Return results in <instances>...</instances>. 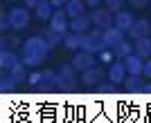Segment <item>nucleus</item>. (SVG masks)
Returning a JSON list of instances; mask_svg holds the SVG:
<instances>
[{
  "mask_svg": "<svg viewBox=\"0 0 151 123\" xmlns=\"http://www.w3.org/2000/svg\"><path fill=\"white\" fill-rule=\"evenodd\" d=\"M52 5L54 7H65V2H68V0H50Z\"/></svg>",
  "mask_w": 151,
  "mask_h": 123,
  "instance_id": "34",
  "label": "nucleus"
},
{
  "mask_svg": "<svg viewBox=\"0 0 151 123\" xmlns=\"http://www.w3.org/2000/svg\"><path fill=\"white\" fill-rule=\"evenodd\" d=\"M90 18H93V25H97L99 29H108V27H113V16L108 9H95L90 13Z\"/></svg>",
  "mask_w": 151,
  "mask_h": 123,
  "instance_id": "6",
  "label": "nucleus"
},
{
  "mask_svg": "<svg viewBox=\"0 0 151 123\" xmlns=\"http://www.w3.org/2000/svg\"><path fill=\"white\" fill-rule=\"evenodd\" d=\"M95 90H97V92H115V90H117V85H115V83H111V81H108V83H97V85H95Z\"/></svg>",
  "mask_w": 151,
  "mask_h": 123,
  "instance_id": "27",
  "label": "nucleus"
},
{
  "mask_svg": "<svg viewBox=\"0 0 151 123\" xmlns=\"http://www.w3.org/2000/svg\"><path fill=\"white\" fill-rule=\"evenodd\" d=\"M34 11H36L38 20H50L52 16H54V5H52L50 0H41V5H38Z\"/></svg>",
  "mask_w": 151,
  "mask_h": 123,
  "instance_id": "17",
  "label": "nucleus"
},
{
  "mask_svg": "<svg viewBox=\"0 0 151 123\" xmlns=\"http://www.w3.org/2000/svg\"><path fill=\"white\" fill-rule=\"evenodd\" d=\"M16 63H20V58L14 54L12 49H2L0 52V65H2V69H12Z\"/></svg>",
  "mask_w": 151,
  "mask_h": 123,
  "instance_id": "18",
  "label": "nucleus"
},
{
  "mask_svg": "<svg viewBox=\"0 0 151 123\" xmlns=\"http://www.w3.org/2000/svg\"><path fill=\"white\" fill-rule=\"evenodd\" d=\"M43 38L52 45V47H54V45H59V43H63V40H65V34H61V31L47 27V29H45V34H43Z\"/></svg>",
  "mask_w": 151,
  "mask_h": 123,
  "instance_id": "21",
  "label": "nucleus"
},
{
  "mask_svg": "<svg viewBox=\"0 0 151 123\" xmlns=\"http://www.w3.org/2000/svg\"><path fill=\"white\" fill-rule=\"evenodd\" d=\"M57 87H59V74H57V72H50V69H45L36 90L45 92V90H57Z\"/></svg>",
  "mask_w": 151,
  "mask_h": 123,
  "instance_id": "8",
  "label": "nucleus"
},
{
  "mask_svg": "<svg viewBox=\"0 0 151 123\" xmlns=\"http://www.w3.org/2000/svg\"><path fill=\"white\" fill-rule=\"evenodd\" d=\"M142 74L151 78V58H149V61H145V69H142Z\"/></svg>",
  "mask_w": 151,
  "mask_h": 123,
  "instance_id": "31",
  "label": "nucleus"
},
{
  "mask_svg": "<svg viewBox=\"0 0 151 123\" xmlns=\"http://www.w3.org/2000/svg\"><path fill=\"white\" fill-rule=\"evenodd\" d=\"M124 0H106V7L111 9V11H120V7Z\"/></svg>",
  "mask_w": 151,
  "mask_h": 123,
  "instance_id": "29",
  "label": "nucleus"
},
{
  "mask_svg": "<svg viewBox=\"0 0 151 123\" xmlns=\"http://www.w3.org/2000/svg\"><path fill=\"white\" fill-rule=\"evenodd\" d=\"M29 23V9L27 7H14L9 11V25L12 29H25Z\"/></svg>",
  "mask_w": 151,
  "mask_h": 123,
  "instance_id": "3",
  "label": "nucleus"
},
{
  "mask_svg": "<svg viewBox=\"0 0 151 123\" xmlns=\"http://www.w3.org/2000/svg\"><path fill=\"white\" fill-rule=\"evenodd\" d=\"M104 40H106V47H113V45H117L120 40H124V31L117 29V27H108V29H104Z\"/></svg>",
  "mask_w": 151,
  "mask_h": 123,
  "instance_id": "14",
  "label": "nucleus"
},
{
  "mask_svg": "<svg viewBox=\"0 0 151 123\" xmlns=\"http://www.w3.org/2000/svg\"><path fill=\"white\" fill-rule=\"evenodd\" d=\"M2 29H7V27H12V25H9V13H5V16H2Z\"/></svg>",
  "mask_w": 151,
  "mask_h": 123,
  "instance_id": "33",
  "label": "nucleus"
},
{
  "mask_svg": "<svg viewBox=\"0 0 151 123\" xmlns=\"http://www.w3.org/2000/svg\"><path fill=\"white\" fill-rule=\"evenodd\" d=\"M142 78H140V74H131L129 78L124 81V87L129 90V92H142Z\"/></svg>",
  "mask_w": 151,
  "mask_h": 123,
  "instance_id": "22",
  "label": "nucleus"
},
{
  "mask_svg": "<svg viewBox=\"0 0 151 123\" xmlns=\"http://www.w3.org/2000/svg\"><path fill=\"white\" fill-rule=\"evenodd\" d=\"M133 7H145V5H149V0H129Z\"/></svg>",
  "mask_w": 151,
  "mask_h": 123,
  "instance_id": "32",
  "label": "nucleus"
},
{
  "mask_svg": "<svg viewBox=\"0 0 151 123\" xmlns=\"http://www.w3.org/2000/svg\"><path fill=\"white\" fill-rule=\"evenodd\" d=\"M142 92H151V83H145V85H142Z\"/></svg>",
  "mask_w": 151,
  "mask_h": 123,
  "instance_id": "36",
  "label": "nucleus"
},
{
  "mask_svg": "<svg viewBox=\"0 0 151 123\" xmlns=\"http://www.w3.org/2000/svg\"><path fill=\"white\" fill-rule=\"evenodd\" d=\"M9 74H12L14 78L18 81V83H23V81H27V65L23 61L20 63H16V65H14L12 69H9Z\"/></svg>",
  "mask_w": 151,
  "mask_h": 123,
  "instance_id": "23",
  "label": "nucleus"
},
{
  "mask_svg": "<svg viewBox=\"0 0 151 123\" xmlns=\"http://www.w3.org/2000/svg\"><path fill=\"white\" fill-rule=\"evenodd\" d=\"M63 9L68 13V18H77V16L86 13V0H68Z\"/></svg>",
  "mask_w": 151,
  "mask_h": 123,
  "instance_id": "12",
  "label": "nucleus"
},
{
  "mask_svg": "<svg viewBox=\"0 0 151 123\" xmlns=\"http://www.w3.org/2000/svg\"><path fill=\"white\" fill-rule=\"evenodd\" d=\"M72 67L77 69V72H86V69H90V67H95V58H93V54L90 52H79V54H75L72 56Z\"/></svg>",
  "mask_w": 151,
  "mask_h": 123,
  "instance_id": "4",
  "label": "nucleus"
},
{
  "mask_svg": "<svg viewBox=\"0 0 151 123\" xmlns=\"http://www.w3.org/2000/svg\"><path fill=\"white\" fill-rule=\"evenodd\" d=\"M113 54H115V58H126V56L133 54V45L126 43V40H120L117 45H113Z\"/></svg>",
  "mask_w": 151,
  "mask_h": 123,
  "instance_id": "20",
  "label": "nucleus"
},
{
  "mask_svg": "<svg viewBox=\"0 0 151 123\" xmlns=\"http://www.w3.org/2000/svg\"><path fill=\"white\" fill-rule=\"evenodd\" d=\"M99 2H101V0H86V5H88V7H97Z\"/></svg>",
  "mask_w": 151,
  "mask_h": 123,
  "instance_id": "35",
  "label": "nucleus"
},
{
  "mask_svg": "<svg viewBox=\"0 0 151 123\" xmlns=\"http://www.w3.org/2000/svg\"><path fill=\"white\" fill-rule=\"evenodd\" d=\"M50 27L52 29H57V31H61V34H65L68 31V13H65V9H57L54 11V16L50 18Z\"/></svg>",
  "mask_w": 151,
  "mask_h": 123,
  "instance_id": "7",
  "label": "nucleus"
},
{
  "mask_svg": "<svg viewBox=\"0 0 151 123\" xmlns=\"http://www.w3.org/2000/svg\"><path fill=\"white\" fill-rule=\"evenodd\" d=\"M135 54L142 56V58H147V56H151V38L145 36V38H135Z\"/></svg>",
  "mask_w": 151,
  "mask_h": 123,
  "instance_id": "19",
  "label": "nucleus"
},
{
  "mask_svg": "<svg viewBox=\"0 0 151 123\" xmlns=\"http://www.w3.org/2000/svg\"><path fill=\"white\" fill-rule=\"evenodd\" d=\"M101 76H104V72L99 67H90L86 72H81V83L83 85H97L101 81Z\"/></svg>",
  "mask_w": 151,
  "mask_h": 123,
  "instance_id": "15",
  "label": "nucleus"
},
{
  "mask_svg": "<svg viewBox=\"0 0 151 123\" xmlns=\"http://www.w3.org/2000/svg\"><path fill=\"white\" fill-rule=\"evenodd\" d=\"M124 65H126V72L129 74H142V69H145V58L138 54H131L124 58Z\"/></svg>",
  "mask_w": 151,
  "mask_h": 123,
  "instance_id": "9",
  "label": "nucleus"
},
{
  "mask_svg": "<svg viewBox=\"0 0 151 123\" xmlns=\"http://www.w3.org/2000/svg\"><path fill=\"white\" fill-rule=\"evenodd\" d=\"M133 23H135V18L131 16V11H117V16L113 18V25L122 31H129Z\"/></svg>",
  "mask_w": 151,
  "mask_h": 123,
  "instance_id": "13",
  "label": "nucleus"
},
{
  "mask_svg": "<svg viewBox=\"0 0 151 123\" xmlns=\"http://www.w3.org/2000/svg\"><path fill=\"white\" fill-rule=\"evenodd\" d=\"M50 49H52V45L43 38V34L32 36L23 43V56H20V61L25 63L27 67H36V65H41L50 56Z\"/></svg>",
  "mask_w": 151,
  "mask_h": 123,
  "instance_id": "1",
  "label": "nucleus"
},
{
  "mask_svg": "<svg viewBox=\"0 0 151 123\" xmlns=\"http://www.w3.org/2000/svg\"><path fill=\"white\" fill-rule=\"evenodd\" d=\"M41 76H43V72H34V74H29V76H27V85H32L34 90H36L38 83H41Z\"/></svg>",
  "mask_w": 151,
  "mask_h": 123,
  "instance_id": "28",
  "label": "nucleus"
},
{
  "mask_svg": "<svg viewBox=\"0 0 151 123\" xmlns=\"http://www.w3.org/2000/svg\"><path fill=\"white\" fill-rule=\"evenodd\" d=\"M77 87V81L75 76H59V87L57 90H63V92H70Z\"/></svg>",
  "mask_w": 151,
  "mask_h": 123,
  "instance_id": "24",
  "label": "nucleus"
},
{
  "mask_svg": "<svg viewBox=\"0 0 151 123\" xmlns=\"http://www.w3.org/2000/svg\"><path fill=\"white\" fill-rule=\"evenodd\" d=\"M149 9H151V2H149Z\"/></svg>",
  "mask_w": 151,
  "mask_h": 123,
  "instance_id": "37",
  "label": "nucleus"
},
{
  "mask_svg": "<svg viewBox=\"0 0 151 123\" xmlns=\"http://www.w3.org/2000/svg\"><path fill=\"white\" fill-rule=\"evenodd\" d=\"M108 81L111 83H115V85H120V83H124L126 81V65L124 63H120V58L117 61L111 63V67H108Z\"/></svg>",
  "mask_w": 151,
  "mask_h": 123,
  "instance_id": "5",
  "label": "nucleus"
},
{
  "mask_svg": "<svg viewBox=\"0 0 151 123\" xmlns=\"http://www.w3.org/2000/svg\"><path fill=\"white\" fill-rule=\"evenodd\" d=\"M90 25H93V18H90L88 13H81V16H77V18L70 20V29L75 31V34H83Z\"/></svg>",
  "mask_w": 151,
  "mask_h": 123,
  "instance_id": "11",
  "label": "nucleus"
},
{
  "mask_svg": "<svg viewBox=\"0 0 151 123\" xmlns=\"http://www.w3.org/2000/svg\"><path fill=\"white\" fill-rule=\"evenodd\" d=\"M16 85H18V81L14 78L12 74L0 81V90H2V92H14V90H16Z\"/></svg>",
  "mask_w": 151,
  "mask_h": 123,
  "instance_id": "25",
  "label": "nucleus"
},
{
  "mask_svg": "<svg viewBox=\"0 0 151 123\" xmlns=\"http://www.w3.org/2000/svg\"><path fill=\"white\" fill-rule=\"evenodd\" d=\"M38 5H41V0H25V7H27V9H36Z\"/></svg>",
  "mask_w": 151,
  "mask_h": 123,
  "instance_id": "30",
  "label": "nucleus"
},
{
  "mask_svg": "<svg viewBox=\"0 0 151 123\" xmlns=\"http://www.w3.org/2000/svg\"><path fill=\"white\" fill-rule=\"evenodd\" d=\"M97 54H99V63H108V65H111V63H113V58H115V54H113L108 47L101 49V52H97Z\"/></svg>",
  "mask_w": 151,
  "mask_h": 123,
  "instance_id": "26",
  "label": "nucleus"
},
{
  "mask_svg": "<svg viewBox=\"0 0 151 123\" xmlns=\"http://www.w3.org/2000/svg\"><path fill=\"white\" fill-rule=\"evenodd\" d=\"M83 43H86V34H75V31H72V36H65V40H63V45H65L70 52L83 49Z\"/></svg>",
  "mask_w": 151,
  "mask_h": 123,
  "instance_id": "16",
  "label": "nucleus"
},
{
  "mask_svg": "<svg viewBox=\"0 0 151 123\" xmlns=\"http://www.w3.org/2000/svg\"><path fill=\"white\" fill-rule=\"evenodd\" d=\"M101 49H106V40H104V31H99V27L90 34H86V43H83V52L97 54Z\"/></svg>",
  "mask_w": 151,
  "mask_h": 123,
  "instance_id": "2",
  "label": "nucleus"
},
{
  "mask_svg": "<svg viewBox=\"0 0 151 123\" xmlns=\"http://www.w3.org/2000/svg\"><path fill=\"white\" fill-rule=\"evenodd\" d=\"M149 29H151V23H149V20H145V18H140V20H135V23L131 25L129 36H133V38H145V36H149Z\"/></svg>",
  "mask_w": 151,
  "mask_h": 123,
  "instance_id": "10",
  "label": "nucleus"
}]
</instances>
